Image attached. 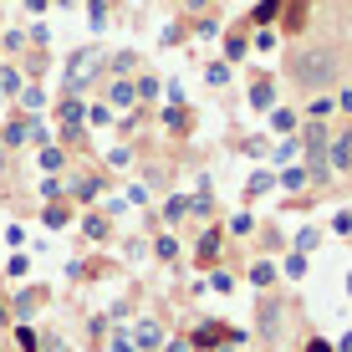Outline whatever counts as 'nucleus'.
<instances>
[{
	"mask_svg": "<svg viewBox=\"0 0 352 352\" xmlns=\"http://www.w3.org/2000/svg\"><path fill=\"white\" fill-rule=\"evenodd\" d=\"M214 245H220V235H214V230H210V235L199 240V261H210V256H214Z\"/></svg>",
	"mask_w": 352,
	"mask_h": 352,
	"instance_id": "9",
	"label": "nucleus"
},
{
	"mask_svg": "<svg viewBox=\"0 0 352 352\" xmlns=\"http://www.w3.org/2000/svg\"><path fill=\"white\" fill-rule=\"evenodd\" d=\"M6 174H10V159H6V148H0V184H6Z\"/></svg>",
	"mask_w": 352,
	"mask_h": 352,
	"instance_id": "11",
	"label": "nucleus"
},
{
	"mask_svg": "<svg viewBox=\"0 0 352 352\" xmlns=\"http://www.w3.org/2000/svg\"><path fill=\"white\" fill-rule=\"evenodd\" d=\"M307 352H332V347H327V342H317V337H311V342H307Z\"/></svg>",
	"mask_w": 352,
	"mask_h": 352,
	"instance_id": "12",
	"label": "nucleus"
},
{
	"mask_svg": "<svg viewBox=\"0 0 352 352\" xmlns=\"http://www.w3.org/2000/svg\"><path fill=\"white\" fill-rule=\"evenodd\" d=\"M342 107H347V113H352V92H342Z\"/></svg>",
	"mask_w": 352,
	"mask_h": 352,
	"instance_id": "14",
	"label": "nucleus"
},
{
	"mask_svg": "<svg viewBox=\"0 0 352 352\" xmlns=\"http://www.w3.org/2000/svg\"><path fill=\"white\" fill-rule=\"evenodd\" d=\"M271 276H276V265H271V261H261L256 271H250V281H256V286H271Z\"/></svg>",
	"mask_w": 352,
	"mask_h": 352,
	"instance_id": "8",
	"label": "nucleus"
},
{
	"mask_svg": "<svg viewBox=\"0 0 352 352\" xmlns=\"http://www.w3.org/2000/svg\"><path fill=\"white\" fill-rule=\"evenodd\" d=\"M332 164H337V168H352V138H337V148H332Z\"/></svg>",
	"mask_w": 352,
	"mask_h": 352,
	"instance_id": "6",
	"label": "nucleus"
},
{
	"mask_svg": "<svg viewBox=\"0 0 352 352\" xmlns=\"http://www.w3.org/2000/svg\"><path fill=\"white\" fill-rule=\"evenodd\" d=\"M41 296H46V291H21V296L10 301V317H31V311L41 307Z\"/></svg>",
	"mask_w": 352,
	"mask_h": 352,
	"instance_id": "4",
	"label": "nucleus"
},
{
	"mask_svg": "<svg viewBox=\"0 0 352 352\" xmlns=\"http://www.w3.org/2000/svg\"><path fill=\"white\" fill-rule=\"evenodd\" d=\"M0 352H6V347H0Z\"/></svg>",
	"mask_w": 352,
	"mask_h": 352,
	"instance_id": "15",
	"label": "nucleus"
},
{
	"mask_svg": "<svg viewBox=\"0 0 352 352\" xmlns=\"http://www.w3.org/2000/svg\"><path fill=\"white\" fill-rule=\"evenodd\" d=\"M10 322V301H0V327H6Z\"/></svg>",
	"mask_w": 352,
	"mask_h": 352,
	"instance_id": "13",
	"label": "nucleus"
},
{
	"mask_svg": "<svg viewBox=\"0 0 352 352\" xmlns=\"http://www.w3.org/2000/svg\"><path fill=\"white\" fill-rule=\"evenodd\" d=\"M256 332H261V342H281V301L261 296V307H256Z\"/></svg>",
	"mask_w": 352,
	"mask_h": 352,
	"instance_id": "2",
	"label": "nucleus"
},
{
	"mask_svg": "<svg viewBox=\"0 0 352 352\" xmlns=\"http://www.w3.org/2000/svg\"><path fill=\"white\" fill-rule=\"evenodd\" d=\"M16 347L21 352H41V337H36L31 327H16Z\"/></svg>",
	"mask_w": 352,
	"mask_h": 352,
	"instance_id": "5",
	"label": "nucleus"
},
{
	"mask_svg": "<svg viewBox=\"0 0 352 352\" xmlns=\"http://www.w3.org/2000/svg\"><path fill=\"white\" fill-rule=\"evenodd\" d=\"M159 342H164V332H159L153 322H143V327H138V347H159Z\"/></svg>",
	"mask_w": 352,
	"mask_h": 352,
	"instance_id": "7",
	"label": "nucleus"
},
{
	"mask_svg": "<svg viewBox=\"0 0 352 352\" xmlns=\"http://www.w3.org/2000/svg\"><path fill=\"white\" fill-rule=\"evenodd\" d=\"M113 102H118V107L133 102V87H128V82H118V87H113Z\"/></svg>",
	"mask_w": 352,
	"mask_h": 352,
	"instance_id": "10",
	"label": "nucleus"
},
{
	"mask_svg": "<svg viewBox=\"0 0 352 352\" xmlns=\"http://www.w3.org/2000/svg\"><path fill=\"white\" fill-rule=\"evenodd\" d=\"M337 52H327V46H317V52H301V56H291V77L301 82L307 92H322V87H332L337 82Z\"/></svg>",
	"mask_w": 352,
	"mask_h": 352,
	"instance_id": "1",
	"label": "nucleus"
},
{
	"mask_svg": "<svg viewBox=\"0 0 352 352\" xmlns=\"http://www.w3.org/2000/svg\"><path fill=\"white\" fill-rule=\"evenodd\" d=\"M225 337H235V332L220 327V322H204L199 332H194V347H214V342H225Z\"/></svg>",
	"mask_w": 352,
	"mask_h": 352,
	"instance_id": "3",
	"label": "nucleus"
}]
</instances>
